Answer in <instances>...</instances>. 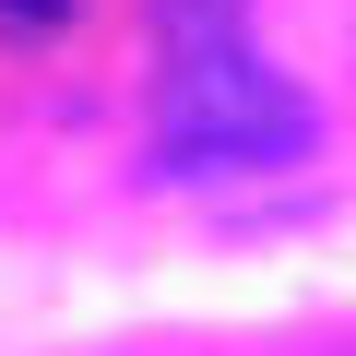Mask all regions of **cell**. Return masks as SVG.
Listing matches in <instances>:
<instances>
[{"instance_id": "1", "label": "cell", "mask_w": 356, "mask_h": 356, "mask_svg": "<svg viewBox=\"0 0 356 356\" xmlns=\"http://www.w3.org/2000/svg\"><path fill=\"white\" fill-rule=\"evenodd\" d=\"M309 95L250 36V0H154V154L178 178H250L309 154Z\"/></svg>"}, {"instance_id": "2", "label": "cell", "mask_w": 356, "mask_h": 356, "mask_svg": "<svg viewBox=\"0 0 356 356\" xmlns=\"http://www.w3.org/2000/svg\"><path fill=\"white\" fill-rule=\"evenodd\" d=\"M24 24H72V0H0V36H24Z\"/></svg>"}]
</instances>
